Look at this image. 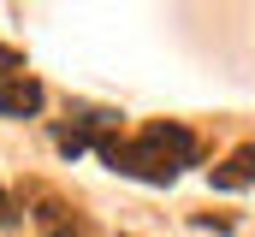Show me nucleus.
Returning <instances> with one entry per match:
<instances>
[{"label": "nucleus", "mask_w": 255, "mask_h": 237, "mask_svg": "<svg viewBox=\"0 0 255 237\" xmlns=\"http://www.w3.org/2000/svg\"><path fill=\"white\" fill-rule=\"evenodd\" d=\"M101 160L125 178H142V184H172L184 166H196V136L184 124H142L136 136L107 142Z\"/></svg>", "instance_id": "f257e3e1"}, {"label": "nucleus", "mask_w": 255, "mask_h": 237, "mask_svg": "<svg viewBox=\"0 0 255 237\" xmlns=\"http://www.w3.org/2000/svg\"><path fill=\"white\" fill-rule=\"evenodd\" d=\"M36 113H42V83L30 77L18 48L0 42V118H36Z\"/></svg>", "instance_id": "f03ea898"}, {"label": "nucleus", "mask_w": 255, "mask_h": 237, "mask_svg": "<svg viewBox=\"0 0 255 237\" xmlns=\"http://www.w3.org/2000/svg\"><path fill=\"white\" fill-rule=\"evenodd\" d=\"M30 226L42 237H95V226L77 208H65L60 196H48V190H30Z\"/></svg>", "instance_id": "7ed1b4c3"}, {"label": "nucleus", "mask_w": 255, "mask_h": 237, "mask_svg": "<svg viewBox=\"0 0 255 237\" xmlns=\"http://www.w3.org/2000/svg\"><path fill=\"white\" fill-rule=\"evenodd\" d=\"M255 184V148H232L214 166V190H250Z\"/></svg>", "instance_id": "20e7f679"}, {"label": "nucleus", "mask_w": 255, "mask_h": 237, "mask_svg": "<svg viewBox=\"0 0 255 237\" xmlns=\"http://www.w3.org/2000/svg\"><path fill=\"white\" fill-rule=\"evenodd\" d=\"M196 226H202V232H232L238 220H232V214H196Z\"/></svg>", "instance_id": "39448f33"}, {"label": "nucleus", "mask_w": 255, "mask_h": 237, "mask_svg": "<svg viewBox=\"0 0 255 237\" xmlns=\"http://www.w3.org/2000/svg\"><path fill=\"white\" fill-rule=\"evenodd\" d=\"M12 220H18V208H12V196H6V190H0V232H6V226H12Z\"/></svg>", "instance_id": "423d86ee"}]
</instances>
